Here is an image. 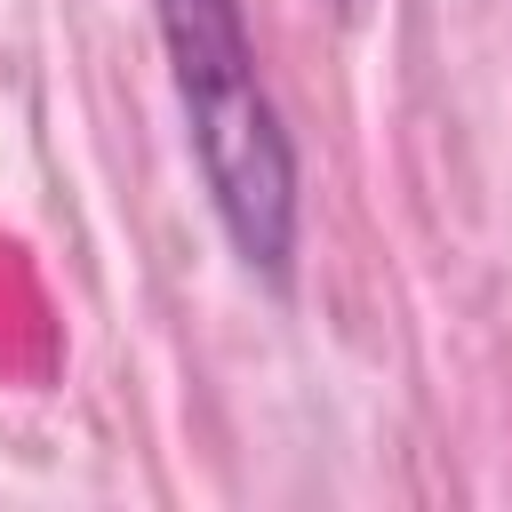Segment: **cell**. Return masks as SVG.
I'll return each instance as SVG.
<instances>
[{
  "mask_svg": "<svg viewBox=\"0 0 512 512\" xmlns=\"http://www.w3.org/2000/svg\"><path fill=\"white\" fill-rule=\"evenodd\" d=\"M168 40V80L184 104V136L208 184V208L232 256L288 296L296 280V144L256 80V48L240 0H152Z\"/></svg>",
  "mask_w": 512,
  "mask_h": 512,
  "instance_id": "6da1fadb",
  "label": "cell"
},
{
  "mask_svg": "<svg viewBox=\"0 0 512 512\" xmlns=\"http://www.w3.org/2000/svg\"><path fill=\"white\" fill-rule=\"evenodd\" d=\"M328 8H336V16H368V0H328Z\"/></svg>",
  "mask_w": 512,
  "mask_h": 512,
  "instance_id": "7a4b0ae2",
  "label": "cell"
}]
</instances>
